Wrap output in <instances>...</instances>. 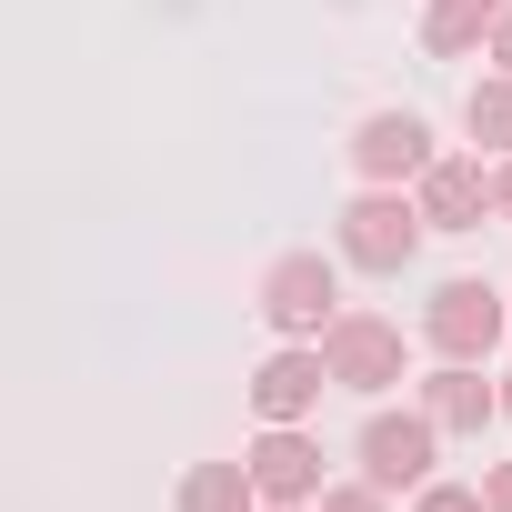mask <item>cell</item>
<instances>
[{
  "instance_id": "277c9868",
  "label": "cell",
  "mask_w": 512,
  "mask_h": 512,
  "mask_svg": "<svg viewBox=\"0 0 512 512\" xmlns=\"http://www.w3.org/2000/svg\"><path fill=\"white\" fill-rule=\"evenodd\" d=\"M362 482H382V492H422L432 482V452H442V422L412 402V412H372L362 422Z\"/></svg>"
},
{
  "instance_id": "8992f818",
  "label": "cell",
  "mask_w": 512,
  "mask_h": 512,
  "mask_svg": "<svg viewBox=\"0 0 512 512\" xmlns=\"http://www.w3.org/2000/svg\"><path fill=\"white\" fill-rule=\"evenodd\" d=\"M442 151H432V121L422 111H372L362 131H352V171L362 181H382V191H402V181H422Z\"/></svg>"
},
{
  "instance_id": "ffe728a7",
  "label": "cell",
  "mask_w": 512,
  "mask_h": 512,
  "mask_svg": "<svg viewBox=\"0 0 512 512\" xmlns=\"http://www.w3.org/2000/svg\"><path fill=\"white\" fill-rule=\"evenodd\" d=\"M262 512H312V502H262Z\"/></svg>"
},
{
  "instance_id": "52a82bcc",
  "label": "cell",
  "mask_w": 512,
  "mask_h": 512,
  "mask_svg": "<svg viewBox=\"0 0 512 512\" xmlns=\"http://www.w3.org/2000/svg\"><path fill=\"white\" fill-rule=\"evenodd\" d=\"M322 392H342L332 362H322V342H282L262 372H251V412H262V422H312Z\"/></svg>"
},
{
  "instance_id": "5bb4252c",
  "label": "cell",
  "mask_w": 512,
  "mask_h": 512,
  "mask_svg": "<svg viewBox=\"0 0 512 512\" xmlns=\"http://www.w3.org/2000/svg\"><path fill=\"white\" fill-rule=\"evenodd\" d=\"M412 512H492V502H482V482H442V472H432V482L412 492Z\"/></svg>"
},
{
  "instance_id": "ac0fdd59",
  "label": "cell",
  "mask_w": 512,
  "mask_h": 512,
  "mask_svg": "<svg viewBox=\"0 0 512 512\" xmlns=\"http://www.w3.org/2000/svg\"><path fill=\"white\" fill-rule=\"evenodd\" d=\"M492 61L512 71V0H502V21H492Z\"/></svg>"
},
{
  "instance_id": "7c38bea8",
  "label": "cell",
  "mask_w": 512,
  "mask_h": 512,
  "mask_svg": "<svg viewBox=\"0 0 512 512\" xmlns=\"http://www.w3.org/2000/svg\"><path fill=\"white\" fill-rule=\"evenodd\" d=\"M181 512H262V482H251V462H191Z\"/></svg>"
},
{
  "instance_id": "d6986e66",
  "label": "cell",
  "mask_w": 512,
  "mask_h": 512,
  "mask_svg": "<svg viewBox=\"0 0 512 512\" xmlns=\"http://www.w3.org/2000/svg\"><path fill=\"white\" fill-rule=\"evenodd\" d=\"M502 422H512V372H502Z\"/></svg>"
},
{
  "instance_id": "e0dca14e",
  "label": "cell",
  "mask_w": 512,
  "mask_h": 512,
  "mask_svg": "<svg viewBox=\"0 0 512 512\" xmlns=\"http://www.w3.org/2000/svg\"><path fill=\"white\" fill-rule=\"evenodd\" d=\"M492 221H512V161H492Z\"/></svg>"
},
{
  "instance_id": "2e32d148",
  "label": "cell",
  "mask_w": 512,
  "mask_h": 512,
  "mask_svg": "<svg viewBox=\"0 0 512 512\" xmlns=\"http://www.w3.org/2000/svg\"><path fill=\"white\" fill-rule=\"evenodd\" d=\"M482 502H492V512H512V462H482Z\"/></svg>"
},
{
  "instance_id": "3957f363",
  "label": "cell",
  "mask_w": 512,
  "mask_h": 512,
  "mask_svg": "<svg viewBox=\"0 0 512 512\" xmlns=\"http://www.w3.org/2000/svg\"><path fill=\"white\" fill-rule=\"evenodd\" d=\"M262 312L282 342H322L332 322H342V262H322V251H282V262L262 272Z\"/></svg>"
},
{
  "instance_id": "6da1fadb",
  "label": "cell",
  "mask_w": 512,
  "mask_h": 512,
  "mask_svg": "<svg viewBox=\"0 0 512 512\" xmlns=\"http://www.w3.org/2000/svg\"><path fill=\"white\" fill-rule=\"evenodd\" d=\"M422 201H402V191H382V181H362L352 201H342V231H332V251H342V262L352 272H412V251H422Z\"/></svg>"
},
{
  "instance_id": "30bf717a",
  "label": "cell",
  "mask_w": 512,
  "mask_h": 512,
  "mask_svg": "<svg viewBox=\"0 0 512 512\" xmlns=\"http://www.w3.org/2000/svg\"><path fill=\"white\" fill-rule=\"evenodd\" d=\"M422 412L442 422V442H452V432L482 442V422L502 412V382H482V362H432V372H422Z\"/></svg>"
},
{
  "instance_id": "7a4b0ae2",
  "label": "cell",
  "mask_w": 512,
  "mask_h": 512,
  "mask_svg": "<svg viewBox=\"0 0 512 512\" xmlns=\"http://www.w3.org/2000/svg\"><path fill=\"white\" fill-rule=\"evenodd\" d=\"M422 342H432L442 362H492V352L512 342V292H492V282L452 272V282L422 302Z\"/></svg>"
},
{
  "instance_id": "8fae6325",
  "label": "cell",
  "mask_w": 512,
  "mask_h": 512,
  "mask_svg": "<svg viewBox=\"0 0 512 512\" xmlns=\"http://www.w3.org/2000/svg\"><path fill=\"white\" fill-rule=\"evenodd\" d=\"M492 21H502V0H432V11H422V51L432 61L492 51Z\"/></svg>"
},
{
  "instance_id": "5b68a950",
  "label": "cell",
  "mask_w": 512,
  "mask_h": 512,
  "mask_svg": "<svg viewBox=\"0 0 512 512\" xmlns=\"http://www.w3.org/2000/svg\"><path fill=\"white\" fill-rule=\"evenodd\" d=\"M322 362H332L342 392L382 402V392L402 382V322H382V312H342V322L322 332Z\"/></svg>"
},
{
  "instance_id": "9c48e42d",
  "label": "cell",
  "mask_w": 512,
  "mask_h": 512,
  "mask_svg": "<svg viewBox=\"0 0 512 512\" xmlns=\"http://www.w3.org/2000/svg\"><path fill=\"white\" fill-rule=\"evenodd\" d=\"M251 482H262V502H322V442L302 422H262V442L241 452Z\"/></svg>"
},
{
  "instance_id": "9a60e30c",
  "label": "cell",
  "mask_w": 512,
  "mask_h": 512,
  "mask_svg": "<svg viewBox=\"0 0 512 512\" xmlns=\"http://www.w3.org/2000/svg\"><path fill=\"white\" fill-rule=\"evenodd\" d=\"M312 512H392V492H382V482H322Z\"/></svg>"
},
{
  "instance_id": "ba28073f",
  "label": "cell",
  "mask_w": 512,
  "mask_h": 512,
  "mask_svg": "<svg viewBox=\"0 0 512 512\" xmlns=\"http://www.w3.org/2000/svg\"><path fill=\"white\" fill-rule=\"evenodd\" d=\"M412 201H422L432 231H482V221H492V171H482V151H442V161L412 181Z\"/></svg>"
},
{
  "instance_id": "4fadbf2b",
  "label": "cell",
  "mask_w": 512,
  "mask_h": 512,
  "mask_svg": "<svg viewBox=\"0 0 512 512\" xmlns=\"http://www.w3.org/2000/svg\"><path fill=\"white\" fill-rule=\"evenodd\" d=\"M462 131L492 151V161H512V71H492V81H472V101H462Z\"/></svg>"
}]
</instances>
